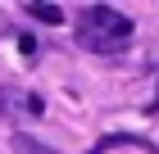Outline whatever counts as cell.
<instances>
[{
  "mask_svg": "<svg viewBox=\"0 0 159 154\" xmlns=\"http://www.w3.org/2000/svg\"><path fill=\"white\" fill-rule=\"evenodd\" d=\"M77 41H82L86 50L114 55V50H123L127 41H132V23H127L118 9H109V5H86V9H82V32H77Z\"/></svg>",
  "mask_w": 159,
  "mask_h": 154,
  "instance_id": "cell-1",
  "label": "cell"
},
{
  "mask_svg": "<svg viewBox=\"0 0 159 154\" xmlns=\"http://www.w3.org/2000/svg\"><path fill=\"white\" fill-rule=\"evenodd\" d=\"M27 14H32V18H37V23H64V9L59 5H27Z\"/></svg>",
  "mask_w": 159,
  "mask_h": 154,
  "instance_id": "cell-2",
  "label": "cell"
},
{
  "mask_svg": "<svg viewBox=\"0 0 159 154\" xmlns=\"http://www.w3.org/2000/svg\"><path fill=\"white\" fill-rule=\"evenodd\" d=\"M14 154H59V150H50V145L32 141V136H14Z\"/></svg>",
  "mask_w": 159,
  "mask_h": 154,
  "instance_id": "cell-3",
  "label": "cell"
}]
</instances>
